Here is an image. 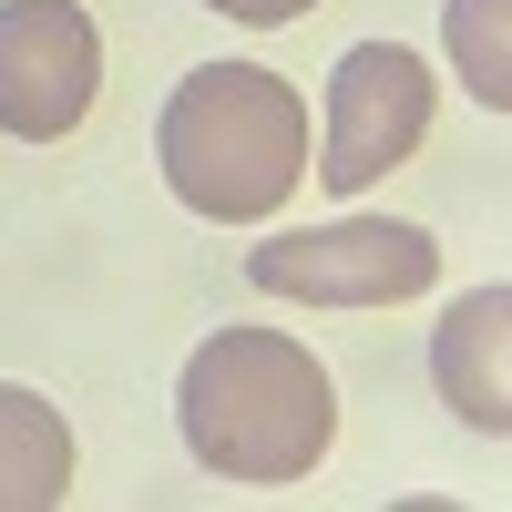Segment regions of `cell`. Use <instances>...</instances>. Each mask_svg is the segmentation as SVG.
<instances>
[{
  "label": "cell",
  "instance_id": "1",
  "mask_svg": "<svg viewBox=\"0 0 512 512\" xmlns=\"http://www.w3.org/2000/svg\"><path fill=\"white\" fill-rule=\"evenodd\" d=\"M175 420H185V451L216 482L277 492V482H308L328 461L338 390H328V369L297 349V338H277V328H216L185 359Z\"/></svg>",
  "mask_w": 512,
  "mask_h": 512
},
{
  "label": "cell",
  "instance_id": "2",
  "mask_svg": "<svg viewBox=\"0 0 512 512\" xmlns=\"http://www.w3.org/2000/svg\"><path fill=\"white\" fill-rule=\"evenodd\" d=\"M154 164L195 216L256 226L308 185V103L267 62H205L175 82V103L154 123Z\"/></svg>",
  "mask_w": 512,
  "mask_h": 512
},
{
  "label": "cell",
  "instance_id": "3",
  "mask_svg": "<svg viewBox=\"0 0 512 512\" xmlns=\"http://www.w3.org/2000/svg\"><path fill=\"white\" fill-rule=\"evenodd\" d=\"M246 277L267 297H308V308H400L441 277V236L400 216H338L308 236H267L246 256Z\"/></svg>",
  "mask_w": 512,
  "mask_h": 512
},
{
  "label": "cell",
  "instance_id": "4",
  "mask_svg": "<svg viewBox=\"0 0 512 512\" xmlns=\"http://www.w3.org/2000/svg\"><path fill=\"white\" fill-rule=\"evenodd\" d=\"M431 103H441V82H431L420 52H400V41H359V52H338L318 185L328 195H359V185L390 175V164H410L420 134H431Z\"/></svg>",
  "mask_w": 512,
  "mask_h": 512
},
{
  "label": "cell",
  "instance_id": "5",
  "mask_svg": "<svg viewBox=\"0 0 512 512\" xmlns=\"http://www.w3.org/2000/svg\"><path fill=\"white\" fill-rule=\"evenodd\" d=\"M103 93V41L82 0H0V134L62 144Z\"/></svg>",
  "mask_w": 512,
  "mask_h": 512
},
{
  "label": "cell",
  "instance_id": "6",
  "mask_svg": "<svg viewBox=\"0 0 512 512\" xmlns=\"http://www.w3.org/2000/svg\"><path fill=\"white\" fill-rule=\"evenodd\" d=\"M502 338H512V287H482L461 297L431 338V369H441V400L472 420V431H512V379H502Z\"/></svg>",
  "mask_w": 512,
  "mask_h": 512
},
{
  "label": "cell",
  "instance_id": "7",
  "mask_svg": "<svg viewBox=\"0 0 512 512\" xmlns=\"http://www.w3.org/2000/svg\"><path fill=\"white\" fill-rule=\"evenodd\" d=\"M72 502V431L62 410L0 379V512H62Z\"/></svg>",
  "mask_w": 512,
  "mask_h": 512
},
{
  "label": "cell",
  "instance_id": "8",
  "mask_svg": "<svg viewBox=\"0 0 512 512\" xmlns=\"http://www.w3.org/2000/svg\"><path fill=\"white\" fill-rule=\"evenodd\" d=\"M502 11L512 0H451V62H461V82H472V103L482 113H502L512 103V41H502Z\"/></svg>",
  "mask_w": 512,
  "mask_h": 512
},
{
  "label": "cell",
  "instance_id": "9",
  "mask_svg": "<svg viewBox=\"0 0 512 512\" xmlns=\"http://www.w3.org/2000/svg\"><path fill=\"white\" fill-rule=\"evenodd\" d=\"M205 11H226V21H256V31H277V21H308L318 0H205Z\"/></svg>",
  "mask_w": 512,
  "mask_h": 512
}]
</instances>
